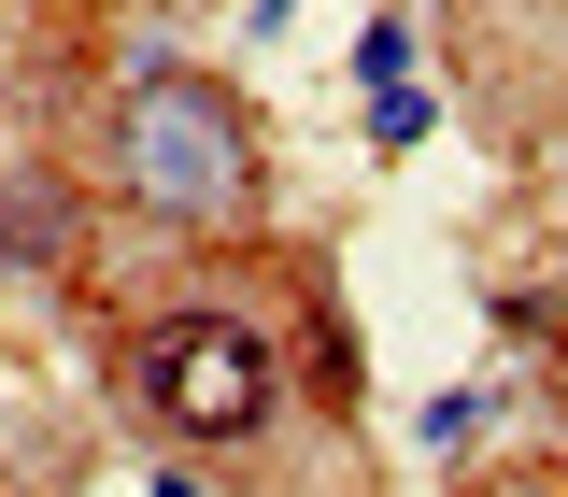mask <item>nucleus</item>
<instances>
[{"label": "nucleus", "mask_w": 568, "mask_h": 497, "mask_svg": "<svg viewBox=\"0 0 568 497\" xmlns=\"http://www.w3.org/2000/svg\"><path fill=\"white\" fill-rule=\"evenodd\" d=\"M114 185L171 227H242L256 213V129L213 71H142L114 100Z\"/></svg>", "instance_id": "1"}, {"label": "nucleus", "mask_w": 568, "mask_h": 497, "mask_svg": "<svg viewBox=\"0 0 568 497\" xmlns=\"http://www.w3.org/2000/svg\"><path fill=\"white\" fill-rule=\"evenodd\" d=\"M484 497H555V484H484Z\"/></svg>", "instance_id": "3"}, {"label": "nucleus", "mask_w": 568, "mask_h": 497, "mask_svg": "<svg viewBox=\"0 0 568 497\" xmlns=\"http://www.w3.org/2000/svg\"><path fill=\"white\" fill-rule=\"evenodd\" d=\"M142 413L171 426V440H256L271 426V342L242 327V313H156L129 355Z\"/></svg>", "instance_id": "2"}]
</instances>
